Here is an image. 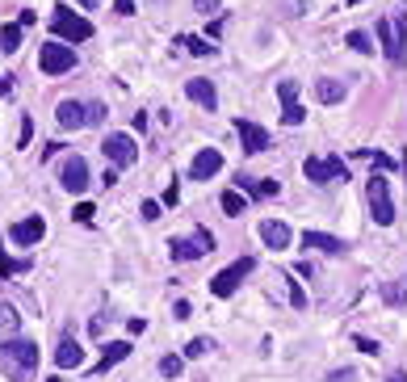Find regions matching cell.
Here are the masks:
<instances>
[{"label": "cell", "instance_id": "1", "mask_svg": "<svg viewBox=\"0 0 407 382\" xmlns=\"http://www.w3.org/2000/svg\"><path fill=\"white\" fill-rule=\"evenodd\" d=\"M0 370L13 382L34 378V370H38V345L34 341H21V336L0 341Z\"/></svg>", "mask_w": 407, "mask_h": 382}, {"label": "cell", "instance_id": "2", "mask_svg": "<svg viewBox=\"0 0 407 382\" xmlns=\"http://www.w3.org/2000/svg\"><path fill=\"white\" fill-rule=\"evenodd\" d=\"M50 29H55V42H88L92 38V21L80 17V13H71V8H63V4L55 8Z\"/></svg>", "mask_w": 407, "mask_h": 382}, {"label": "cell", "instance_id": "3", "mask_svg": "<svg viewBox=\"0 0 407 382\" xmlns=\"http://www.w3.org/2000/svg\"><path fill=\"white\" fill-rule=\"evenodd\" d=\"M366 198H370L374 223H378V227H391V223H395V202H391V181H387L382 172L366 181Z\"/></svg>", "mask_w": 407, "mask_h": 382}, {"label": "cell", "instance_id": "4", "mask_svg": "<svg viewBox=\"0 0 407 382\" xmlns=\"http://www.w3.org/2000/svg\"><path fill=\"white\" fill-rule=\"evenodd\" d=\"M303 172H307V181H315V185H340V181H349V164L345 160H336V156H307L303 160Z\"/></svg>", "mask_w": 407, "mask_h": 382}, {"label": "cell", "instance_id": "5", "mask_svg": "<svg viewBox=\"0 0 407 382\" xmlns=\"http://www.w3.org/2000/svg\"><path fill=\"white\" fill-rule=\"evenodd\" d=\"M168 248H172V261H198V257L214 252V236H210L206 227H198V231H189V236H181V240H172Z\"/></svg>", "mask_w": 407, "mask_h": 382}, {"label": "cell", "instance_id": "6", "mask_svg": "<svg viewBox=\"0 0 407 382\" xmlns=\"http://www.w3.org/2000/svg\"><path fill=\"white\" fill-rule=\"evenodd\" d=\"M38 67H42L46 76H67V71L76 67V50L63 46V42H46V46L38 50Z\"/></svg>", "mask_w": 407, "mask_h": 382}, {"label": "cell", "instance_id": "7", "mask_svg": "<svg viewBox=\"0 0 407 382\" xmlns=\"http://www.w3.org/2000/svg\"><path fill=\"white\" fill-rule=\"evenodd\" d=\"M252 269H256V261H252V257H240L235 265H227L223 273H214V282H210V290H214L219 299H231V294L240 290V282H244V278H248Z\"/></svg>", "mask_w": 407, "mask_h": 382}, {"label": "cell", "instance_id": "8", "mask_svg": "<svg viewBox=\"0 0 407 382\" xmlns=\"http://www.w3.org/2000/svg\"><path fill=\"white\" fill-rule=\"evenodd\" d=\"M101 151H105V160H109L113 168H130V164L139 160V147H134V139H130V135H105Z\"/></svg>", "mask_w": 407, "mask_h": 382}, {"label": "cell", "instance_id": "9", "mask_svg": "<svg viewBox=\"0 0 407 382\" xmlns=\"http://www.w3.org/2000/svg\"><path fill=\"white\" fill-rule=\"evenodd\" d=\"M59 185H63L67 193H84V189H88V164H84V156H67V160H63Z\"/></svg>", "mask_w": 407, "mask_h": 382}, {"label": "cell", "instance_id": "10", "mask_svg": "<svg viewBox=\"0 0 407 382\" xmlns=\"http://www.w3.org/2000/svg\"><path fill=\"white\" fill-rule=\"evenodd\" d=\"M219 172H223V151L219 147H202L193 156V164H189V181H210Z\"/></svg>", "mask_w": 407, "mask_h": 382}, {"label": "cell", "instance_id": "11", "mask_svg": "<svg viewBox=\"0 0 407 382\" xmlns=\"http://www.w3.org/2000/svg\"><path fill=\"white\" fill-rule=\"evenodd\" d=\"M277 97H282V122L286 126H298L307 118L303 105H298V84L294 80H277Z\"/></svg>", "mask_w": 407, "mask_h": 382}, {"label": "cell", "instance_id": "12", "mask_svg": "<svg viewBox=\"0 0 407 382\" xmlns=\"http://www.w3.org/2000/svg\"><path fill=\"white\" fill-rule=\"evenodd\" d=\"M235 135L244 139V151H248V156H261V151L269 147V130L256 126L252 118H235Z\"/></svg>", "mask_w": 407, "mask_h": 382}, {"label": "cell", "instance_id": "13", "mask_svg": "<svg viewBox=\"0 0 407 382\" xmlns=\"http://www.w3.org/2000/svg\"><path fill=\"white\" fill-rule=\"evenodd\" d=\"M42 236H46V219H42V214L21 219V223H13V227H8V240H13V244H21V248H34Z\"/></svg>", "mask_w": 407, "mask_h": 382}, {"label": "cell", "instance_id": "14", "mask_svg": "<svg viewBox=\"0 0 407 382\" xmlns=\"http://www.w3.org/2000/svg\"><path fill=\"white\" fill-rule=\"evenodd\" d=\"M235 189H244V193H252V198H277L282 193V185L277 181H256V177H248V172H235Z\"/></svg>", "mask_w": 407, "mask_h": 382}, {"label": "cell", "instance_id": "15", "mask_svg": "<svg viewBox=\"0 0 407 382\" xmlns=\"http://www.w3.org/2000/svg\"><path fill=\"white\" fill-rule=\"evenodd\" d=\"M55 118H59V126H63V130H80V126H88V114H84V105H80V101H59Z\"/></svg>", "mask_w": 407, "mask_h": 382}, {"label": "cell", "instance_id": "16", "mask_svg": "<svg viewBox=\"0 0 407 382\" xmlns=\"http://www.w3.org/2000/svg\"><path fill=\"white\" fill-rule=\"evenodd\" d=\"M261 240H265L269 248H277V252H282V248H290L294 231H290L286 223H277V219H265V223H261Z\"/></svg>", "mask_w": 407, "mask_h": 382}, {"label": "cell", "instance_id": "17", "mask_svg": "<svg viewBox=\"0 0 407 382\" xmlns=\"http://www.w3.org/2000/svg\"><path fill=\"white\" fill-rule=\"evenodd\" d=\"M374 29H378V42H382V50H387V59H391V63H403V42H399V34L391 29V21L382 17Z\"/></svg>", "mask_w": 407, "mask_h": 382}, {"label": "cell", "instance_id": "18", "mask_svg": "<svg viewBox=\"0 0 407 382\" xmlns=\"http://www.w3.org/2000/svg\"><path fill=\"white\" fill-rule=\"evenodd\" d=\"M303 248H315V252L340 257V252H345V240H336V236H324V231H303Z\"/></svg>", "mask_w": 407, "mask_h": 382}, {"label": "cell", "instance_id": "19", "mask_svg": "<svg viewBox=\"0 0 407 382\" xmlns=\"http://www.w3.org/2000/svg\"><path fill=\"white\" fill-rule=\"evenodd\" d=\"M185 93H189V101H198L202 109H214V105H219V93H214V84H210V80H189V84H185Z\"/></svg>", "mask_w": 407, "mask_h": 382}, {"label": "cell", "instance_id": "20", "mask_svg": "<svg viewBox=\"0 0 407 382\" xmlns=\"http://www.w3.org/2000/svg\"><path fill=\"white\" fill-rule=\"evenodd\" d=\"M55 362H59V370H76V366L84 362V349H80L71 336H63V341H59V349H55Z\"/></svg>", "mask_w": 407, "mask_h": 382}, {"label": "cell", "instance_id": "21", "mask_svg": "<svg viewBox=\"0 0 407 382\" xmlns=\"http://www.w3.org/2000/svg\"><path fill=\"white\" fill-rule=\"evenodd\" d=\"M345 84L340 80H332V76H324V80H315V97L324 101V105H336V101H345Z\"/></svg>", "mask_w": 407, "mask_h": 382}, {"label": "cell", "instance_id": "22", "mask_svg": "<svg viewBox=\"0 0 407 382\" xmlns=\"http://www.w3.org/2000/svg\"><path fill=\"white\" fill-rule=\"evenodd\" d=\"M126 353H130V345H126V341H109V345H105V353H101V362H97V370H92V374H97V378H101V374H105V370H109V366H118V362H122V357H126Z\"/></svg>", "mask_w": 407, "mask_h": 382}, {"label": "cell", "instance_id": "23", "mask_svg": "<svg viewBox=\"0 0 407 382\" xmlns=\"http://www.w3.org/2000/svg\"><path fill=\"white\" fill-rule=\"evenodd\" d=\"M17 332H21V315L8 303H0V341H13Z\"/></svg>", "mask_w": 407, "mask_h": 382}, {"label": "cell", "instance_id": "24", "mask_svg": "<svg viewBox=\"0 0 407 382\" xmlns=\"http://www.w3.org/2000/svg\"><path fill=\"white\" fill-rule=\"evenodd\" d=\"M17 46H21V25H0V50L13 55Z\"/></svg>", "mask_w": 407, "mask_h": 382}, {"label": "cell", "instance_id": "25", "mask_svg": "<svg viewBox=\"0 0 407 382\" xmlns=\"http://www.w3.org/2000/svg\"><path fill=\"white\" fill-rule=\"evenodd\" d=\"M357 160H366V164H374V168H395V160L382 156V151H374V147H357Z\"/></svg>", "mask_w": 407, "mask_h": 382}, {"label": "cell", "instance_id": "26", "mask_svg": "<svg viewBox=\"0 0 407 382\" xmlns=\"http://www.w3.org/2000/svg\"><path fill=\"white\" fill-rule=\"evenodd\" d=\"M244 206H248V198H244L240 189H227V193H223V210H227L231 219H235V214H244Z\"/></svg>", "mask_w": 407, "mask_h": 382}, {"label": "cell", "instance_id": "27", "mask_svg": "<svg viewBox=\"0 0 407 382\" xmlns=\"http://www.w3.org/2000/svg\"><path fill=\"white\" fill-rule=\"evenodd\" d=\"M210 349H214V341H210V336H193V341L185 345V357H206Z\"/></svg>", "mask_w": 407, "mask_h": 382}, {"label": "cell", "instance_id": "28", "mask_svg": "<svg viewBox=\"0 0 407 382\" xmlns=\"http://www.w3.org/2000/svg\"><path fill=\"white\" fill-rule=\"evenodd\" d=\"M345 42H349L353 50H361V55H370V50H374V42H370V34H366V29H353Z\"/></svg>", "mask_w": 407, "mask_h": 382}, {"label": "cell", "instance_id": "29", "mask_svg": "<svg viewBox=\"0 0 407 382\" xmlns=\"http://www.w3.org/2000/svg\"><path fill=\"white\" fill-rule=\"evenodd\" d=\"M181 370H185V357H172V353L160 357V374H164V378H177Z\"/></svg>", "mask_w": 407, "mask_h": 382}, {"label": "cell", "instance_id": "30", "mask_svg": "<svg viewBox=\"0 0 407 382\" xmlns=\"http://www.w3.org/2000/svg\"><path fill=\"white\" fill-rule=\"evenodd\" d=\"M13 273H29V261H8L0 252V278H13Z\"/></svg>", "mask_w": 407, "mask_h": 382}, {"label": "cell", "instance_id": "31", "mask_svg": "<svg viewBox=\"0 0 407 382\" xmlns=\"http://www.w3.org/2000/svg\"><path fill=\"white\" fill-rule=\"evenodd\" d=\"M84 114H88V126H101V122L109 118V109H105L101 101H97V105H84Z\"/></svg>", "mask_w": 407, "mask_h": 382}, {"label": "cell", "instance_id": "32", "mask_svg": "<svg viewBox=\"0 0 407 382\" xmlns=\"http://www.w3.org/2000/svg\"><path fill=\"white\" fill-rule=\"evenodd\" d=\"M181 42H185V46H189L193 55H214V46H210L206 38H181Z\"/></svg>", "mask_w": 407, "mask_h": 382}, {"label": "cell", "instance_id": "33", "mask_svg": "<svg viewBox=\"0 0 407 382\" xmlns=\"http://www.w3.org/2000/svg\"><path fill=\"white\" fill-rule=\"evenodd\" d=\"M382 294H387V303H395V307H407V290H399V286H382Z\"/></svg>", "mask_w": 407, "mask_h": 382}, {"label": "cell", "instance_id": "34", "mask_svg": "<svg viewBox=\"0 0 407 382\" xmlns=\"http://www.w3.org/2000/svg\"><path fill=\"white\" fill-rule=\"evenodd\" d=\"M193 8H198L202 17H219V8H223V4H219V0H193Z\"/></svg>", "mask_w": 407, "mask_h": 382}, {"label": "cell", "instance_id": "35", "mask_svg": "<svg viewBox=\"0 0 407 382\" xmlns=\"http://www.w3.org/2000/svg\"><path fill=\"white\" fill-rule=\"evenodd\" d=\"M92 214H97V210H92L88 202H80V206L71 210V219H76V223H92Z\"/></svg>", "mask_w": 407, "mask_h": 382}, {"label": "cell", "instance_id": "36", "mask_svg": "<svg viewBox=\"0 0 407 382\" xmlns=\"http://www.w3.org/2000/svg\"><path fill=\"white\" fill-rule=\"evenodd\" d=\"M353 341H357V349H361V353H370V357H378V353H382V349H378V341H370V336H353Z\"/></svg>", "mask_w": 407, "mask_h": 382}, {"label": "cell", "instance_id": "37", "mask_svg": "<svg viewBox=\"0 0 407 382\" xmlns=\"http://www.w3.org/2000/svg\"><path fill=\"white\" fill-rule=\"evenodd\" d=\"M29 135H34V118H21V139H17V147H29Z\"/></svg>", "mask_w": 407, "mask_h": 382}, {"label": "cell", "instance_id": "38", "mask_svg": "<svg viewBox=\"0 0 407 382\" xmlns=\"http://www.w3.org/2000/svg\"><path fill=\"white\" fill-rule=\"evenodd\" d=\"M139 214H143L147 223H156V219H160V202H143V206H139Z\"/></svg>", "mask_w": 407, "mask_h": 382}, {"label": "cell", "instance_id": "39", "mask_svg": "<svg viewBox=\"0 0 407 382\" xmlns=\"http://www.w3.org/2000/svg\"><path fill=\"white\" fill-rule=\"evenodd\" d=\"M357 378V370H349V366H345V370H332V374H328V382H353Z\"/></svg>", "mask_w": 407, "mask_h": 382}, {"label": "cell", "instance_id": "40", "mask_svg": "<svg viewBox=\"0 0 407 382\" xmlns=\"http://www.w3.org/2000/svg\"><path fill=\"white\" fill-rule=\"evenodd\" d=\"M113 8H118V17H130V13H134V0H118Z\"/></svg>", "mask_w": 407, "mask_h": 382}, {"label": "cell", "instance_id": "41", "mask_svg": "<svg viewBox=\"0 0 407 382\" xmlns=\"http://www.w3.org/2000/svg\"><path fill=\"white\" fill-rule=\"evenodd\" d=\"M172 315H177V320H189V303H185V299H181V303H177V307H172Z\"/></svg>", "mask_w": 407, "mask_h": 382}, {"label": "cell", "instance_id": "42", "mask_svg": "<svg viewBox=\"0 0 407 382\" xmlns=\"http://www.w3.org/2000/svg\"><path fill=\"white\" fill-rule=\"evenodd\" d=\"M387 382H407V374H391V378H387Z\"/></svg>", "mask_w": 407, "mask_h": 382}, {"label": "cell", "instance_id": "43", "mask_svg": "<svg viewBox=\"0 0 407 382\" xmlns=\"http://www.w3.org/2000/svg\"><path fill=\"white\" fill-rule=\"evenodd\" d=\"M80 4H84V8H92V4H97V0H80Z\"/></svg>", "mask_w": 407, "mask_h": 382}, {"label": "cell", "instance_id": "44", "mask_svg": "<svg viewBox=\"0 0 407 382\" xmlns=\"http://www.w3.org/2000/svg\"><path fill=\"white\" fill-rule=\"evenodd\" d=\"M349 4H357V0H349Z\"/></svg>", "mask_w": 407, "mask_h": 382}]
</instances>
